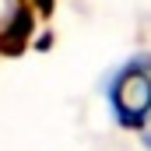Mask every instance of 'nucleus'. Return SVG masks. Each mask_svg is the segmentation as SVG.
<instances>
[{
	"label": "nucleus",
	"mask_w": 151,
	"mask_h": 151,
	"mask_svg": "<svg viewBox=\"0 0 151 151\" xmlns=\"http://www.w3.org/2000/svg\"><path fill=\"white\" fill-rule=\"evenodd\" d=\"M109 106L123 127H144L151 116V67H123L109 88Z\"/></svg>",
	"instance_id": "obj_1"
}]
</instances>
